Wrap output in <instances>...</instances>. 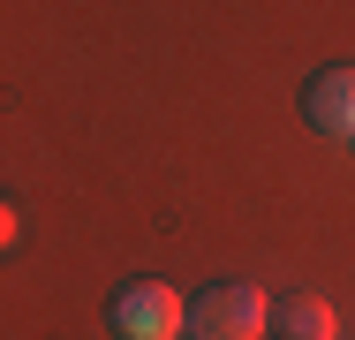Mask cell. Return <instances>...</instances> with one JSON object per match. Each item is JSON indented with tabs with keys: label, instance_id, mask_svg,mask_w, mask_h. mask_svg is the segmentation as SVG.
<instances>
[{
	"label": "cell",
	"instance_id": "obj_5",
	"mask_svg": "<svg viewBox=\"0 0 355 340\" xmlns=\"http://www.w3.org/2000/svg\"><path fill=\"white\" fill-rule=\"evenodd\" d=\"M8 242H15V204L0 197V250H8Z\"/></svg>",
	"mask_w": 355,
	"mask_h": 340
},
{
	"label": "cell",
	"instance_id": "obj_4",
	"mask_svg": "<svg viewBox=\"0 0 355 340\" xmlns=\"http://www.w3.org/2000/svg\"><path fill=\"white\" fill-rule=\"evenodd\" d=\"M265 325L280 340H333V303H325V295H280Z\"/></svg>",
	"mask_w": 355,
	"mask_h": 340
},
{
	"label": "cell",
	"instance_id": "obj_3",
	"mask_svg": "<svg viewBox=\"0 0 355 340\" xmlns=\"http://www.w3.org/2000/svg\"><path fill=\"white\" fill-rule=\"evenodd\" d=\"M302 121L340 136V144H355V61H333L302 83Z\"/></svg>",
	"mask_w": 355,
	"mask_h": 340
},
{
	"label": "cell",
	"instance_id": "obj_1",
	"mask_svg": "<svg viewBox=\"0 0 355 340\" xmlns=\"http://www.w3.org/2000/svg\"><path fill=\"white\" fill-rule=\"evenodd\" d=\"M265 318H272V295L257 280H212L189 303V340H265Z\"/></svg>",
	"mask_w": 355,
	"mask_h": 340
},
{
	"label": "cell",
	"instance_id": "obj_2",
	"mask_svg": "<svg viewBox=\"0 0 355 340\" xmlns=\"http://www.w3.org/2000/svg\"><path fill=\"white\" fill-rule=\"evenodd\" d=\"M106 325H114L121 340H174L182 325H189V303H182L166 280H129V287H114Z\"/></svg>",
	"mask_w": 355,
	"mask_h": 340
}]
</instances>
